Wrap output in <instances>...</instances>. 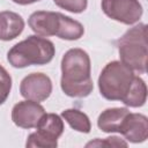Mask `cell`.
Here are the masks:
<instances>
[{"label":"cell","instance_id":"4","mask_svg":"<svg viewBox=\"0 0 148 148\" xmlns=\"http://www.w3.org/2000/svg\"><path fill=\"white\" fill-rule=\"evenodd\" d=\"M56 53L51 40L40 36H29L15 44L7 53V60L15 68H24L31 65L49 64Z\"/></svg>","mask_w":148,"mask_h":148},{"label":"cell","instance_id":"13","mask_svg":"<svg viewBox=\"0 0 148 148\" xmlns=\"http://www.w3.org/2000/svg\"><path fill=\"white\" fill-rule=\"evenodd\" d=\"M146 99H147V86L140 76L135 75L128 92L121 99V102L127 106L139 108L146 103Z\"/></svg>","mask_w":148,"mask_h":148},{"label":"cell","instance_id":"14","mask_svg":"<svg viewBox=\"0 0 148 148\" xmlns=\"http://www.w3.org/2000/svg\"><path fill=\"white\" fill-rule=\"evenodd\" d=\"M61 117L68 123V125L81 133H89L91 130V124L88 116L80 110L76 109H68L61 112Z\"/></svg>","mask_w":148,"mask_h":148},{"label":"cell","instance_id":"6","mask_svg":"<svg viewBox=\"0 0 148 148\" xmlns=\"http://www.w3.org/2000/svg\"><path fill=\"white\" fill-rule=\"evenodd\" d=\"M37 131L28 136L25 146L29 148H54L57 139L64 132V121L56 113H45L37 125Z\"/></svg>","mask_w":148,"mask_h":148},{"label":"cell","instance_id":"5","mask_svg":"<svg viewBox=\"0 0 148 148\" xmlns=\"http://www.w3.org/2000/svg\"><path fill=\"white\" fill-rule=\"evenodd\" d=\"M134 76L133 71L121 61L106 64L98 77L101 95L109 101H121L128 92Z\"/></svg>","mask_w":148,"mask_h":148},{"label":"cell","instance_id":"3","mask_svg":"<svg viewBox=\"0 0 148 148\" xmlns=\"http://www.w3.org/2000/svg\"><path fill=\"white\" fill-rule=\"evenodd\" d=\"M116 44L120 61L132 71H135L139 74H145L147 71L148 56L147 25L140 23L128 29Z\"/></svg>","mask_w":148,"mask_h":148},{"label":"cell","instance_id":"11","mask_svg":"<svg viewBox=\"0 0 148 148\" xmlns=\"http://www.w3.org/2000/svg\"><path fill=\"white\" fill-rule=\"evenodd\" d=\"M24 29V21L17 13L5 10L0 12V39L12 40Z\"/></svg>","mask_w":148,"mask_h":148},{"label":"cell","instance_id":"9","mask_svg":"<svg viewBox=\"0 0 148 148\" xmlns=\"http://www.w3.org/2000/svg\"><path fill=\"white\" fill-rule=\"evenodd\" d=\"M44 108L34 101H22L14 105L12 110L13 123L22 128H34L37 127L39 120L45 114Z\"/></svg>","mask_w":148,"mask_h":148},{"label":"cell","instance_id":"7","mask_svg":"<svg viewBox=\"0 0 148 148\" xmlns=\"http://www.w3.org/2000/svg\"><path fill=\"white\" fill-rule=\"evenodd\" d=\"M101 6L106 16L128 25L136 23L142 15L139 0H102Z\"/></svg>","mask_w":148,"mask_h":148},{"label":"cell","instance_id":"17","mask_svg":"<svg viewBox=\"0 0 148 148\" xmlns=\"http://www.w3.org/2000/svg\"><path fill=\"white\" fill-rule=\"evenodd\" d=\"M127 147V142L117 138V136H111V138H106L104 140L101 139H96L95 141H90L89 143H87V147Z\"/></svg>","mask_w":148,"mask_h":148},{"label":"cell","instance_id":"16","mask_svg":"<svg viewBox=\"0 0 148 148\" xmlns=\"http://www.w3.org/2000/svg\"><path fill=\"white\" fill-rule=\"evenodd\" d=\"M12 89V77L8 72L0 65V105L3 104L9 96Z\"/></svg>","mask_w":148,"mask_h":148},{"label":"cell","instance_id":"10","mask_svg":"<svg viewBox=\"0 0 148 148\" xmlns=\"http://www.w3.org/2000/svg\"><path fill=\"white\" fill-rule=\"evenodd\" d=\"M118 133L123 134L126 140L133 143L143 142L148 138V120L141 113H131L124 118Z\"/></svg>","mask_w":148,"mask_h":148},{"label":"cell","instance_id":"18","mask_svg":"<svg viewBox=\"0 0 148 148\" xmlns=\"http://www.w3.org/2000/svg\"><path fill=\"white\" fill-rule=\"evenodd\" d=\"M12 1H14L15 3H18V5H30V3H34V2H37L40 0H12Z\"/></svg>","mask_w":148,"mask_h":148},{"label":"cell","instance_id":"12","mask_svg":"<svg viewBox=\"0 0 148 148\" xmlns=\"http://www.w3.org/2000/svg\"><path fill=\"white\" fill-rule=\"evenodd\" d=\"M128 112L130 111L126 108L106 109L98 116L97 126L101 131H103L105 133L118 132L124 118L127 116Z\"/></svg>","mask_w":148,"mask_h":148},{"label":"cell","instance_id":"8","mask_svg":"<svg viewBox=\"0 0 148 148\" xmlns=\"http://www.w3.org/2000/svg\"><path fill=\"white\" fill-rule=\"evenodd\" d=\"M20 92L25 99L43 102L52 92L51 79L43 73H31L22 80Z\"/></svg>","mask_w":148,"mask_h":148},{"label":"cell","instance_id":"2","mask_svg":"<svg viewBox=\"0 0 148 148\" xmlns=\"http://www.w3.org/2000/svg\"><path fill=\"white\" fill-rule=\"evenodd\" d=\"M28 23L31 30L42 37L57 36L66 40H76L84 32L80 22L57 12H35L30 15Z\"/></svg>","mask_w":148,"mask_h":148},{"label":"cell","instance_id":"1","mask_svg":"<svg viewBox=\"0 0 148 148\" xmlns=\"http://www.w3.org/2000/svg\"><path fill=\"white\" fill-rule=\"evenodd\" d=\"M60 86L69 97H87L92 91L90 58L82 49H71L64 54Z\"/></svg>","mask_w":148,"mask_h":148},{"label":"cell","instance_id":"15","mask_svg":"<svg viewBox=\"0 0 148 148\" xmlns=\"http://www.w3.org/2000/svg\"><path fill=\"white\" fill-rule=\"evenodd\" d=\"M54 3L68 12L72 13H82L86 10L88 1L87 0H53Z\"/></svg>","mask_w":148,"mask_h":148}]
</instances>
